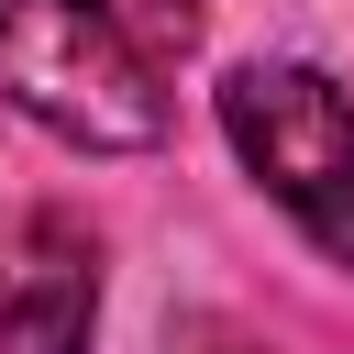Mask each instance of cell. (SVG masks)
Listing matches in <instances>:
<instances>
[{
    "mask_svg": "<svg viewBox=\"0 0 354 354\" xmlns=\"http://www.w3.org/2000/svg\"><path fill=\"white\" fill-rule=\"evenodd\" d=\"M199 0H0V100L77 155H144L177 122Z\"/></svg>",
    "mask_w": 354,
    "mask_h": 354,
    "instance_id": "obj_1",
    "label": "cell"
},
{
    "mask_svg": "<svg viewBox=\"0 0 354 354\" xmlns=\"http://www.w3.org/2000/svg\"><path fill=\"white\" fill-rule=\"evenodd\" d=\"M221 133H232L243 177L332 266H354V100L299 55H243L221 77Z\"/></svg>",
    "mask_w": 354,
    "mask_h": 354,
    "instance_id": "obj_2",
    "label": "cell"
},
{
    "mask_svg": "<svg viewBox=\"0 0 354 354\" xmlns=\"http://www.w3.org/2000/svg\"><path fill=\"white\" fill-rule=\"evenodd\" d=\"M100 332V243L66 210H33L0 254V354H88Z\"/></svg>",
    "mask_w": 354,
    "mask_h": 354,
    "instance_id": "obj_3",
    "label": "cell"
}]
</instances>
